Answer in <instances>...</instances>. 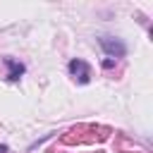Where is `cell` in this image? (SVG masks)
Wrapping results in <instances>:
<instances>
[{"label":"cell","mask_w":153,"mask_h":153,"mask_svg":"<svg viewBox=\"0 0 153 153\" xmlns=\"http://www.w3.org/2000/svg\"><path fill=\"white\" fill-rule=\"evenodd\" d=\"M2 62H5V67H7V79H10V81H19L22 74L26 72V67H24L22 62H17L14 57H5Z\"/></svg>","instance_id":"obj_3"},{"label":"cell","mask_w":153,"mask_h":153,"mask_svg":"<svg viewBox=\"0 0 153 153\" xmlns=\"http://www.w3.org/2000/svg\"><path fill=\"white\" fill-rule=\"evenodd\" d=\"M67 72H69V76H72L74 81H79V84H88V81H91V67H88L84 60H79V57L69 60Z\"/></svg>","instance_id":"obj_1"},{"label":"cell","mask_w":153,"mask_h":153,"mask_svg":"<svg viewBox=\"0 0 153 153\" xmlns=\"http://www.w3.org/2000/svg\"><path fill=\"white\" fill-rule=\"evenodd\" d=\"M100 65H103V69H112V67H115V60H112V57H105Z\"/></svg>","instance_id":"obj_4"},{"label":"cell","mask_w":153,"mask_h":153,"mask_svg":"<svg viewBox=\"0 0 153 153\" xmlns=\"http://www.w3.org/2000/svg\"><path fill=\"white\" fill-rule=\"evenodd\" d=\"M0 153H7V146H5V143L0 146Z\"/></svg>","instance_id":"obj_5"},{"label":"cell","mask_w":153,"mask_h":153,"mask_svg":"<svg viewBox=\"0 0 153 153\" xmlns=\"http://www.w3.org/2000/svg\"><path fill=\"white\" fill-rule=\"evenodd\" d=\"M98 43H100V48L105 50V55L108 57H122V55H127V45L120 41V38H112V36H100L98 38Z\"/></svg>","instance_id":"obj_2"}]
</instances>
